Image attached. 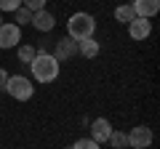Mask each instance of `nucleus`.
Instances as JSON below:
<instances>
[{"label": "nucleus", "mask_w": 160, "mask_h": 149, "mask_svg": "<svg viewBox=\"0 0 160 149\" xmlns=\"http://www.w3.org/2000/svg\"><path fill=\"white\" fill-rule=\"evenodd\" d=\"M107 144H112V149H126V147H128V133H123V131H112V136H109Z\"/></svg>", "instance_id": "13"}, {"label": "nucleus", "mask_w": 160, "mask_h": 149, "mask_svg": "<svg viewBox=\"0 0 160 149\" xmlns=\"http://www.w3.org/2000/svg\"><path fill=\"white\" fill-rule=\"evenodd\" d=\"M0 24H3V16H0Z\"/></svg>", "instance_id": "20"}, {"label": "nucleus", "mask_w": 160, "mask_h": 149, "mask_svg": "<svg viewBox=\"0 0 160 149\" xmlns=\"http://www.w3.org/2000/svg\"><path fill=\"white\" fill-rule=\"evenodd\" d=\"M93 32H96V19H93L91 13L78 11V13L69 16V22H67V37H72L75 43L93 37Z\"/></svg>", "instance_id": "2"}, {"label": "nucleus", "mask_w": 160, "mask_h": 149, "mask_svg": "<svg viewBox=\"0 0 160 149\" xmlns=\"http://www.w3.org/2000/svg\"><path fill=\"white\" fill-rule=\"evenodd\" d=\"M13 13H16V22H13L16 27H24V24H29V22H32V11H27L24 6H22V8H16Z\"/></svg>", "instance_id": "15"}, {"label": "nucleus", "mask_w": 160, "mask_h": 149, "mask_svg": "<svg viewBox=\"0 0 160 149\" xmlns=\"http://www.w3.org/2000/svg\"><path fill=\"white\" fill-rule=\"evenodd\" d=\"M6 83H8V72H6V69H0V88H6Z\"/></svg>", "instance_id": "19"}, {"label": "nucleus", "mask_w": 160, "mask_h": 149, "mask_svg": "<svg viewBox=\"0 0 160 149\" xmlns=\"http://www.w3.org/2000/svg\"><path fill=\"white\" fill-rule=\"evenodd\" d=\"M152 138H155L152 128L136 125V128H131V133H128V149H149L152 147Z\"/></svg>", "instance_id": "4"}, {"label": "nucleus", "mask_w": 160, "mask_h": 149, "mask_svg": "<svg viewBox=\"0 0 160 149\" xmlns=\"http://www.w3.org/2000/svg\"><path fill=\"white\" fill-rule=\"evenodd\" d=\"M115 19H118V22H123V24H131L133 19H136L131 3H128V6H118V8H115Z\"/></svg>", "instance_id": "12"}, {"label": "nucleus", "mask_w": 160, "mask_h": 149, "mask_svg": "<svg viewBox=\"0 0 160 149\" xmlns=\"http://www.w3.org/2000/svg\"><path fill=\"white\" fill-rule=\"evenodd\" d=\"M35 53H38V48H35V46H22V48H19V61L29 64L35 59Z\"/></svg>", "instance_id": "14"}, {"label": "nucleus", "mask_w": 160, "mask_h": 149, "mask_svg": "<svg viewBox=\"0 0 160 149\" xmlns=\"http://www.w3.org/2000/svg\"><path fill=\"white\" fill-rule=\"evenodd\" d=\"M131 8H133V13L139 19H152L160 11V0H133Z\"/></svg>", "instance_id": "8"}, {"label": "nucleus", "mask_w": 160, "mask_h": 149, "mask_svg": "<svg viewBox=\"0 0 160 149\" xmlns=\"http://www.w3.org/2000/svg\"><path fill=\"white\" fill-rule=\"evenodd\" d=\"M29 67V72H32V77L38 83H53L59 77V69H62V64H59V59L53 56V53H48V51H38L35 53V59L27 64Z\"/></svg>", "instance_id": "1"}, {"label": "nucleus", "mask_w": 160, "mask_h": 149, "mask_svg": "<svg viewBox=\"0 0 160 149\" xmlns=\"http://www.w3.org/2000/svg\"><path fill=\"white\" fill-rule=\"evenodd\" d=\"M112 123L107 120V117H96V120L91 123V141H96V144H107L109 141V136H112Z\"/></svg>", "instance_id": "6"}, {"label": "nucleus", "mask_w": 160, "mask_h": 149, "mask_svg": "<svg viewBox=\"0 0 160 149\" xmlns=\"http://www.w3.org/2000/svg\"><path fill=\"white\" fill-rule=\"evenodd\" d=\"M16 8H22V0H0V11H16Z\"/></svg>", "instance_id": "18"}, {"label": "nucleus", "mask_w": 160, "mask_h": 149, "mask_svg": "<svg viewBox=\"0 0 160 149\" xmlns=\"http://www.w3.org/2000/svg\"><path fill=\"white\" fill-rule=\"evenodd\" d=\"M128 35H131L133 40H147L149 35H152V22L149 19H133L131 24H128Z\"/></svg>", "instance_id": "10"}, {"label": "nucleus", "mask_w": 160, "mask_h": 149, "mask_svg": "<svg viewBox=\"0 0 160 149\" xmlns=\"http://www.w3.org/2000/svg\"><path fill=\"white\" fill-rule=\"evenodd\" d=\"M3 91L8 93L11 99H16V101H29L35 93V85L29 77H24V74H8V83Z\"/></svg>", "instance_id": "3"}, {"label": "nucleus", "mask_w": 160, "mask_h": 149, "mask_svg": "<svg viewBox=\"0 0 160 149\" xmlns=\"http://www.w3.org/2000/svg\"><path fill=\"white\" fill-rule=\"evenodd\" d=\"M46 3H48V0H22V6L24 8H27V11H43V8H46Z\"/></svg>", "instance_id": "17"}, {"label": "nucleus", "mask_w": 160, "mask_h": 149, "mask_svg": "<svg viewBox=\"0 0 160 149\" xmlns=\"http://www.w3.org/2000/svg\"><path fill=\"white\" fill-rule=\"evenodd\" d=\"M69 149H102V144L91 141V138H78V141H75Z\"/></svg>", "instance_id": "16"}, {"label": "nucleus", "mask_w": 160, "mask_h": 149, "mask_svg": "<svg viewBox=\"0 0 160 149\" xmlns=\"http://www.w3.org/2000/svg\"><path fill=\"white\" fill-rule=\"evenodd\" d=\"M99 51H102V46H99V40H93V37H88V40H80V43H78V53H80L83 59L99 56Z\"/></svg>", "instance_id": "11"}, {"label": "nucleus", "mask_w": 160, "mask_h": 149, "mask_svg": "<svg viewBox=\"0 0 160 149\" xmlns=\"http://www.w3.org/2000/svg\"><path fill=\"white\" fill-rule=\"evenodd\" d=\"M29 24H32L38 32H51V29L56 27V16H53L51 11L43 8V11H35L32 13V22H29Z\"/></svg>", "instance_id": "9"}, {"label": "nucleus", "mask_w": 160, "mask_h": 149, "mask_svg": "<svg viewBox=\"0 0 160 149\" xmlns=\"http://www.w3.org/2000/svg\"><path fill=\"white\" fill-rule=\"evenodd\" d=\"M16 43H22V27H16L13 22L0 24V48H13Z\"/></svg>", "instance_id": "5"}, {"label": "nucleus", "mask_w": 160, "mask_h": 149, "mask_svg": "<svg viewBox=\"0 0 160 149\" xmlns=\"http://www.w3.org/2000/svg\"><path fill=\"white\" fill-rule=\"evenodd\" d=\"M53 56L59 59V64L67 61V59H72V56H78V43H75L72 37H59L56 46H53Z\"/></svg>", "instance_id": "7"}]
</instances>
